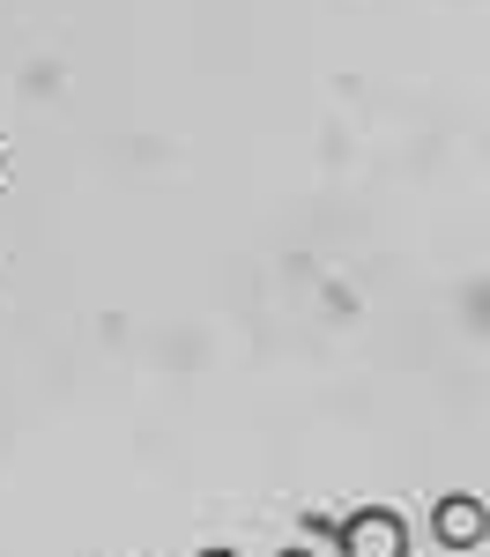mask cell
<instances>
[{
	"label": "cell",
	"instance_id": "4",
	"mask_svg": "<svg viewBox=\"0 0 490 557\" xmlns=\"http://www.w3.org/2000/svg\"><path fill=\"white\" fill-rule=\"evenodd\" d=\"M201 557H230V550H201Z\"/></svg>",
	"mask_w": 490,
	"mask_h": 557
},
{
	"label": "cell",
	"instance_id": "3",
	"mask_svg": "<svg viewBox=\"0 0 490 557\" xmlns=\"http://www.w3.org/2000/svg\"><path fill=\"white\" fill-rule=\"evenodd\" d=\"M282 557H312V550H282Z\"/></svg>",
	"mask_w": 490,
	"mask_h": 557
},
{
	"label": "cell",
	"instance_id": "2",
	"mask_svg": "<svg viewBox=\"0 0 490 557\" xmlns=\"http://www.w3.org/2000/svg\"><path fill=\"white\" fill-rule=\"evenodd\" d=\"M439 535L453 543V550H461V543H476V535H483V513H476V498H445V506H439Z\"/></svg>",
	"mask_w": 490,
	"mask_h": 557
},
{
	"label": "cell",
	"instance_id": "1",
	"mask_svg": "<svg viewBox=\"0 0 490 557\" xmlns=\"http://www.w3.org/2000/svg\"><path fill=\"white\" fill-rule=\"evenodd\" d=\"M342 557H409V528L394 506H356L342 520Z\"/></svg>",
	"mask_w": 490,
	"mask_h": 557
}]
</instances>
